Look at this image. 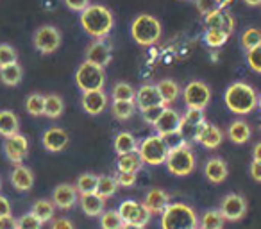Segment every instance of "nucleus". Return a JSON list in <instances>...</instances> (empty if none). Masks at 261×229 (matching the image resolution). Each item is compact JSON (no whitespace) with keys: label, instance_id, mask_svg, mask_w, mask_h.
<instances>
[{"label":"nucleus","instance_id":"obj_1","mask_svg":"<svg viewBox=\"0 0 261 229\" xmlns=\"http://www.w3.org/2000/svg\"><path fill=\"white\" fill-rule=\"evenodd\" d=\"M113 23H115V18L106 6L90 4L81 13V26H83L84 33L97 40H102L111 33Z\"/></svg>","mask_w":261,"mask_h":229},{"label":"nucleus","instance_id":"obj_2","mask_svg":"<svg viewBox=\"0 0 261 229\" xmlns=\"http://www.w3.org/2000/svg\"><path fill=\"white\" fill-rule=\"evenodd\" d=\"M225 106L234 115H249L257 108V93L247 83H232L224 93Z\"/></svg>","mask_w":261,"mask_h":229},{"label":"nucleus","instance_id":"obj_3","mask_svg":"<svg viewBox=\"0 0 261 229\" xmlns=\"http://www.w3.org/2000/svg\"><path fill=\"white\" fill-rule=\"evenodd\" d=\"M199 218L197 213L182 202H170L161 213V229H197Z\"/></svg>","mask_w":261,"mask_h":229},{"label":"nucleus","instance_id":"obj_4","mask_svg":"<svg viewBox=\"0 0 261 229\" xmlns=\"http://www.w3.org/2000/svg\"><path fill=\"white\" fill-rule=\"evenodd\" d=\"M165 165H167L170 174L179 175V177H185V175L192 174L193 168H195V156H193L192 147L186 142L179 143L175 147H170Z\"/></svg>","mask_w":261,"mask_h":229},{"label":"nucleus","instance_id":"obj_5","mask_svg":"<svg viewBox=\"0 0 261 229\" xmlns=\"http://www.w3.org/2000/svg\"><path fill=\"white\" fill-rule=\"evenodd\" d=\"M130 36L142 47L154 45L161 38V23L150 15H138L130 26Z\"/></svg>","mask_w":261,"mask_h":229},{"label":"nucleus","instance_id":"obj_6","mask_svg":"<svg viewBox=\"0 0 261 229\" xmlns=\"http://www.w3.org/2000/svg\"><path fill=\"white\" fill-rule=\"evenodd\" d=\"M168 150H170V145H168L167 138L160 135H152L142 140V143L138 145V156L142 158V163L158 167V165H163L167 161Z\"/></svg>","mask_w":261,"mask_h":229},{"label":"nucleus","instance_id":"obj_7","mask_svg":"<svg viewBox=\"0 0 261 229\" xmlns=\"http://www.w3.org/2000/svg\"><path fill=\"white\" fill-rule=\"evenodd\" d=\"M75 83L83 93L102 90L106 83V72L100 66H95L91 63L84 61L75 72Z\"/></svg>","mask_w":261,"mask_h":229},{"label":"nucleus","instance_id":"obj_8","mask_svg":"<svg viewBox=\"0 0 261 229\" xmlns=\"http://www.w3.org/2000/svg\"><path fill=\"white\" fill-rule=\"evenodd\" d=\"M33 43L41 54H52L61 45V33L54 26H41L33 36Z\"/></svg>","mask_w":261,"mask_h":229},{"label":"nucleus","instance_id":"obj_9","mask_svg":"<svg viewBox=\"0 0 261 229\" xmlns=\"http://www.w3.org/2000/svg\"><path fill=\"white\" fill-rule=\"evenodd\" d=\"M118 215L123 224H135L140 227H145L150 220V213L143 206V202H136V200H123L118 208Z\"/></svg>","mask_w":261,"mask_h":229},{"label":"nucleus","instance_id":"obj_10","mask_svg":"<svg viewBox=\"0 0 261 229\" xmlns=\"http://www.w3.org/2000/svg\"><path fill=\"white\" fill-rule=\"evenodd\" d=\"M185 102L188 109H204L211 100V90L202 81H192L185 88Z\"/></svg>","mask_w":261,"mask_h":229},{"label":"nucleus","instance_id":"obj_11","mask_svg":"<svg viewBox=\"0 0 261 229\" xmlns=\"http://www.w3.org/2000/svg\"><path fill=\"white\" fill-rule=\"evenodd\" d=\"M224 217V220H240V218L245 215L247 211V200L243 195L238 193H227V195L222 199L220 210H218Z\"/></svg>","mask_w":261,"mask_h":229},{"label":"nucleus","instance_id":"obj_12","mask_svg":"<svg viewBox=\"0 0 261 229\" xmlns=\"http://www.w3.org/2000/svg\"><path fill=\"white\" fill-rule=\"evenodd\" d=\"M181 120H182V117L175 111V109L165 108L163 113H161V117L158 118V122L154 124L156 135L163 136V138H168V136H172V135H179Z\"/></svg>","mask_w":261,"mask_h":229},{"label":"nucleus","instance_id":"obj_13","mask_svg":"<svg viewBox=\"0 0 261 229\" xmlns=\"http://www.w3.org/2000/svg\"><path fill=\"white\" fill-rule=\"evenodd\" d=\"M4 154L11 163L22 165L25 156L29 154V140L23 135H15L11 138H6L4 142Z\"/></svg>","mask_w":261,"mask_h":229},{"label":"nucleus","instance_id":"obj_14","mask_svg":"<svg viewBox=\"0 0 261 229\" xmlns=\"http://www.w3.org/2000/svg\"><path fill=\"white\" fill-rule=\"evenodd\" d=\"M193 140L199 142L200 145H204L206 149H217L222 143V140H224V133L217 125L210 124V122H204V124H200L195 129V138Z\"/></svg>","mask_w":261,"mask_h":229},{"label":"nucleus","instance_id":"obj_15","mask_svg":"<svg viewBox=\"0 0 261 229\" xmlns=\"http://www.w3.org/2000/svg\"><path fill=\"white\" fill-rule=\"evenodd\" d=\"M77 200H79V195H77L75 186L68 185V183L56 186L54 192H52V204L59 210H72L77 204Z\"/></svg>","mask_w":261,"mask_h":229},{"label":"nucleus","instance_id":"obj_16","mask_svg":"<svg viewBox=\"0 0 261 229\" xmlns=\"http://www.w3.org/2000/svg\"><path fill=\"white\" fill-rule=\"evenodd\" d=\"M86 61L95 66L104 68V66H108L109 61H111V47H109L104 40L93 41V43L86 48Z\"/></svg>","mask_w":261,"mask_h":229},{"label":"nucleus","instance_id":"obj_17","mask_svg":"<svg viewBox=\"0 0 261 229\" xmlns=\"http://www.w3.org/2000/svg\"><path fill=\"white\" fill-rule=\"evenodd\" d=\"M68 133L61 128H50L43 133L41 136V143L48 152H61L66 145H68Z\"/></svg>","mask_w":261,"mask_h":229},{"label":"nucleus","instance_id":"obj_18","mask_svg":"<svg viewBox=\"0 0 261 229\" xmlns=\"http://www.w3.org/2000/svg\"><path fill=\"white\" fill-rule=\"evenodd\" d=\"M168 204H170V195L160 188L149 190V193L145 195V200H143V206L147 208V211L150 215H161L168 208Z\"/></svg>","mask_w":261,"mask_h":229},{"label":"nucleus","instance_id":"obj_19","mask_svg":"<svg viewBox=\"0 0 261 229\" xmlns=\"http://www.w3.org/2000/svg\"><path fill=\"white\" fill-rule=\"evenodd\" d=\"M81 102H83V109L88 115H100L108 106V95L104 93V90L86 91V93H83Z\"/></svg>","mask_w":261,"mask_h":229},{"label":"nucleus","instance_id":"obj_20","mask_svg":"<svg viewBox=\"0 0 261 229\" xmlns=\"http://www.w3.org/2000/svg\"><path fill=\"white\" fill-rule=\"evenodd\" d=\"M135 104L138 106L142 111L147 108H154V106H165L163 100H161L160 91H158V88L152 86V84H143V86L136 91Z\"/></svg>","mask_w":261,"mask_h":229},{"label":"nucleus","instance_id":"obj_21","mask_svg":"<svg viewBox=\"0 0 261 229\" xmlns=\"http://www.w3.org/2000/svg\"><path fill=\"white\" fill-rule=\"evenodd\" d=\"M9 181L18 192H29L34 185V174L31 168L23 167V165H16L9 175Z\"/></svg>","mask_w":261,"mask_h":229},{"label":"nucleus","instance_id":"obj_22","mask_svg":"<svg viewBox=\"0 0 261 229\" xmlns=\"http://www.w3.org/2000/svg\"><path fill=\"white\" fill-rule=\"evenodd\" d=\"M229 170H227V163L220 158H211L210 161L204 167V175H206L207 181L215 183V185H220L225 181Z\"/></svg>","mask_w":261,"mask_h":229},{"label":"nucleus","instance_id":"obj_23","mask_svg":"<svg viewBox=\"0 0 261 229\" xmlns=\"http://www.w3.org/2000/svg\"><path fill=\"white\" fill-rule=\"evenodd\" d=\"M79 204L81 210L84 211V215H88V217H100L104 213L106 200L100 195H97V193H86V195L79 197Z\"/></svg>","mask_w":261,"mask_h":229},{"label":"nucleus","instance_id":"obj_24","mask_svg":"<svg viewBox=\"0 0 261 229\" xmlns=\"http://www.w3.org/2000/svg\"><path fill=\"white\" fill-rule=\"evenodd\" d=\"M20 133V120L16 113L11 109H2L0 111V136L11 138Z\"/></svg>","mask_w":261,"mask_h":229},{"label":"nucleus","instance_id":"obj_25","mask_svg":"<svg viewBox=\"0 0 261 229\" xmlns=\"http://www.w3.org/2000/svg\"><path fill=\"white\" fill-rule=\"evenodd\" d=\"M227 136L229 140H231L232 143H238V145H242V143H247L250 138V128L247 122L243 120H234L229 124V129H227Z\"/></svg>","mask_w":261,"mask_h":229},{"label":"nucleus","instance_id":"obj_26","mask_svg":"<svg viewBox=\"0 0 261 229\" xmlns=\"http://www.w3.org/2000/svg\"><path fill=\"white\" fill-rule=\"evenodd\" d=\"M115 150L118 156L123 154H130V152H138V142L130 133H118L115 136Z\"/></svg>","mask_w":261,"mask_h":229},{"label":"nucleus","instance_id":"obj_27","mask_svg":"<svg viewBox=\"0 0 261 229\" xmlns=\"http://www.w3.org/2000/svg\"><path fill=\"white\" fill-rule=\"evenodd\" d=\"M156 88H158V91H160L163 104H172L174 100H177L179 93H181V88H179V84L175 83V81H172V79L160 81V83L156 84Z\"/></svg>","mask_w":261,"mask_h":229},{"label":"nucleus","instance_id":"obj_28","mask_svg":"<svg viewBox=\"0 0 261 229\" xmlns=\"http://www.w3.org/2000/svg\"><path fill=\"white\" fill-rule=\"evenodd\" d=\"M54 211H56V206L52 204V200H48V199L36 200V202L33 204V208H31V213H33L41 224L50 222L52 218H54Z\"/></svg>","mask_w":261,"mask_h":229},{"label":"nucleus","instance_id":"obj_29","mask_svg":"<svg viewBox=\"0 0 261 229\" xmlns=\"http://www.w3.org/2000/svg\"><path fill=\"white\" fill-rule=\"evenodd\" d=\"M22 77H23V70L18 63L0 68V81H2L6 86H18V84L22 83Z\"/></svg>","mask_w":261,"mask_h":229},{"label":"nucleus","instance_id":"obj_30","mask_svg":"<svg viewBox=\"0 0 261 229\" xmlns=\"http://www.w3.org/2000/svg\"><path fill=\"white\" fill-rule=\"evenodd\" d=\"M65 111V102L59 95L50 93V95H45V117L48 118H59Z\"/></svg>","mask_w":261,"mask_h":229},{"label":"nucleus","instance_id":"obj_31","mask_svg":"<svg viewBox=\"0 0 261 229\" xmlns=\"http://www.w3.org/2000/svg\"><path fill=\"white\" fill-rule=\"evenodd\" d=\"M116 190H118V183H116L115 177H111V175H98L97 190H95L97 195H100L102 199L106 200L115 195Z\"/></svg>","mask_w":261,"mask_h":229},{"label":"nucleus","instance_id":"obj_32","mask_svg":"<svg viewBox=\"0 0 261 229\" xmlns=\"http://www.w3.org/2000/svg\"><path fill=\"white\" fill-rule=\"evenodd\" d=\"M97 183H98V175L91 174H83L77 177V183H75V190L79 195H86V193H95L97 190Z\"/></svg>","mask_w":261,"mask_h":229},{"label":"nucleus","instance_id":"obj_33","mask_svg":"<svg viewBox=\"0 0 261 229\" xmlns=\"http://www.w3.org/2000/svg\"><path fill=\"white\" fill-rule=\"evenodd\" d=\"M142 158L138 156V152H130V154H123L118 158V170L120 172H136L142 168Z\"/></svg>","mask_w":261,"mask_h":229},{"label":"nucleus","instance_id":"obj_34","mask_svg":"<svg viewBox=\"0 0 261 229\" xmlns=\"http://www.w3.org/2000/svg\"><path fill=\"white\" fill-rule=\"evenodd\" d=\"M200 229H222L224 227V217L218 210H210L200 217L199 220Z\"/></svg>","mask_w":261,"mask_h":229},{"label":"nucleus","instance_id":"obj_35","mask_svg":"<svg viewBox=\"0 0 261 229\" xmlns=\"http://www.w3.org/2000/svg\"><path fill=\"white\" fill-rule=\"evenodd\" d=\"M111 97L115 102H135V97H136V91L135 88L130 86L127 83H118L113 86V91H111Z\"/></svg>","mask_w":261,"mask_h":229},{"label":"nucleus","instance_id":"obj_36","mask_svg":"<svg viewBox=\"0 0 261 229\" xmlns=\"http://www.w3.org/2000/svg\"><path fill=\"white\" fill-rule=\"evenodd\" d=\"M25 109L33 117H41L45 113V95L41 93H31L25 98Z\"/></svg>","mask_w":261,"mask_h":229},{"label":"nucleus","instance_id":"obj_37","mask_svg":"<svg viewBox=\"0 0 261 229\" xmlns=\"http://www.w3.org/2000/svg\"><path fill=\"white\" fill-rule=\"evenodd\" d=\"M135 109H136L135 102H113L111 106V113L118 120H129L135 115Z\"/></svg>","mask_w":261,"mask_h":229},{"label":"nucleus","instance_id":"obj_38","mask_svg":"<svg viewBox=\"0 0 261 229\" xmlns=\"http://www.w3.org/2000/svg\"><path fill=\"white\" fill-rule=\"evenodd\" d=\"M240 41H242V47L245 48L247 52L252 50L254 47L261 45V31L259 29H245L242 33Z\"/></svg>","mask_w":261,"mask_h":229},{"label":"nucleus","instance_id":"obj_39","mask_svg":"<svg viewBox=\"0 0 261 229\" xmlns=\"http://www.w3.org/2000/svg\"><path fill=\"white\" fill-rule=\"evenodd\" d=\"M123 220L120 218L118 211H104L100 215V227L102 229H122Z\"/></svg>","mask_w":261,"mask_h":229},{"label":"nucleus","instance_id":"obj_40","mask_svg":"<svg viewBox=\"0 0 261 229\" xmlns=\"http://www.w3.org/2000/svg\"><path fill=\"white\" fill-rule=\"evenodd\" d=\"M18 63V54L9 43H0V68Z\"/></svg>","mask_w":261,"mask_h":229},{"label":"nucleus","instance_id":"obj_41","mask_svg":"<svg viewBox=\"0 0 261 229\" xmlns=\"http://www.w3.org/2000/svg\"><path fill=\"white\" fill-rule=\"evenodd\" d=\"M229 34L224 33V31L220 29H211V31H206V36H204V40H206V43L210 45V47L217 48V47H222V45L227 41Z\"/></svg>","mask_w":261,"mask_h":229},{"label":"nucleus","instance_id":"obj_42","mask_svg":"<svg viewBox=\"0 0 261 229\" xmlns=\"http://www.w3.org/2000/svg\"><path fill=\"white\" fill-rule=\"evenodd\" d=\"M247 63H249V66L254 72L261 73V45H257L252 50L247 52Z\"/></svg>","mask_w":261,"mask_h":229},{"label":"nucleus","instance_id":"obj_43","mask_svg":"<svg viewBox=\"0 0 261 229\" xmlns=\"http://www.w3.org/2000/svg\"><path fill=\"white\" fill-rule=\"evenodd\" d=\"M41 225L43 224L31 211L18 218V229H41Z\"/></svg>","mask_w":261,"mask_h":229},{"label":"nucleus","instance_id":"obj_44","mask_svg":"<svg viewBox=\"0 0 261 229\" xmlns=\"http://www.w3.org/2000/svg\"><path fill=\"white\" fill-rule=\"evenodd\" d=\"M222 13H224V9H215V11H211L210 15H206L204 23H206L207 31H211V29L222 31Z\"/></svg>","mask_w":261,"mask_h":229},{"label":"nucleus","instance_id":"obj_45","mask_svg":"<svg viewBox=\"0 0 261 229\" xmlns=\"http://www.w3.org/2000/svg\"><path fill=\"white\" fill-rule=\"evenodd\" d=\"M167 108V106H154V108H147L142 111L143 115V120L147 122V124H156L158 118L161 117V113H163V109Z\"/></svg>","mask_w":261,"mask_h":229},{"label":"nucleus","instance_id":"obj_46","mask_svg":"<svg viewBox=\"0 0 261 229\" xmlns=\"http://www.w3.org/2000/svg\"><path fill=\"white\" fill-rule=\"evenodd\" d=\"M115 179L118 183V186L129 188V186H133L136 183V174H133V172H118V175Z\"/></svg>","mask_w":261,"mask_h":229},{"label":"nucleus","instance_id":"obj_47","mask_svg":"<svg viewBox=\"0 0 261 229\" xmlns=\"http://www.w3.org/2000/svg\"><path fill=\"white\" fill-rule=\"evenodd\" d=\"M197 9H199L202 15H210L211 11L218 9V2L217 0H195Z\"/></svg>","mask_w":261,"mask_h":229},{"label":"nucleus","instance_id":"obj_48","mask_svg":"<svg viewBox=\"0 0 261 229\" xmlns=\"http://www.w3.org/2000/svg\"><path fill=\"white\" fill-rule=\"evenodd\" d=\"M234 27H236L234 16L224 9V13H222V31H224V33H227V34H231L232 31H234Z\"/></svg>","mask_w":261,"mask_h":229},{"label":"nucleus","instance_id":"obj_49","mask_svg":"<svg viewBox=\"0 0 261 229\" xmlns=\"http://www.w3.org/2000/svg\"><path fill=\"white\" fill-rule=\"evenodd\" d=\"M65 4H66V8L72 9V11L83 13L84 9L90 6V0H65Z\"/></svg>","mask_w":261,"mask_h":229},{"label":"nucleus","instance_id":"obj_50","mask_svg":"<svg viewBox=\"0 0 261 229\" xmlns=\"http://www.w3.org/2000/svg\"><path fill=\"white\" fill-rule=\"evenodd\" d=\"M0 229H18V218H15L13 215L0 218Z\"/></svg>","mask_w":261,"mask_h":229},{"label":"nucleus","instance_id":"obj_51","mask_svg":"<svg viewBox=\"0 0 261 229\" xmlns=\"http://www.w3.org/2000/svg\"><path fill=\"white\" fill-rule=\"evenodd\" d=\"M11 215V202H9L8 197L0 195V218Z\"/></svg>","mask_w":261,"mask_h":229},{"label":"nucleus","instance_id":"obj_52","mask_svg":"<svg viewBox=\"0 0 261 229\" xmlns=\"http://www.w3.org/2000/svg\"><path fill=\"white\" fill-rule=\"evenodd\" d=\"M50 229H75V227H73L72 220H68V218H56V220L52 222Z\"/></svg>","mask_w":261,"mask_h":229},{"label":"nucleus","instance_id":"obj_53","mask_svg":"<svg viewBox=\"0 0 261 229\" xmlns=\"http://www.w3.org/2000/svg\"><path fill=\"white\" fill-rule=\"evenodd\" d=\"M250 175H252L254 181L261 183V161L252 160V163H250Z\"/></svg>","mask_w":261,"mask_h":229},{"label":"nucleus","instance_id":"obj_54","mask_svg":"<svg viewBox=\"0 0 261 229\" xmlns=\"http://www.w3.org/2000/svg\"><path fill=\"white\" fill-rule=\"evenodd\" d=\"M252 158H254L256 161H261V142L254 145V149H252Z\"/></svg>","mask_w":261,"mask_h":229},{"label":"nucleus","instance_id":"obj_55","mask_svg":"<svg viewBox=\"0 0 261 229\" xmlns=\"http://www.w3.org/2000/svg\"><path fill=\"white\" fill-rule=\"evenodd\" d=\"M232 0H218V9H225L227 6H231Z\"/></svg>","mask_w":261,"mask_h":229},{"label":"nucleus","instance_id":"obj_56","mask_svg":"<svg viewBox=\"0 0 261 229\" xmlns=\"http://www.w3.org/2000/svg\"><path fill=\"white\" fill-rule=\"evenodd\" d=\"M247 6H252V8H256V6H261V0H243Z\"/></svg>","mask_w":261,"mask_h":229},{"label":"nucleus","instance_id":"obj_57","mask_svg":"<svg viewBox=\"0 0 261 229\" xmlns=\"http://www.w3.org/2000/svg\"><path fill=\"white\" fill-rule=\"evenodd\" d=\"M122 229H145V227H140V225H135V224H123Z\"/></svg>","mask_w":261,"mask_h":229},{"label":"nucleus","instance_id":"obj_58","mask_svg":"<svg viewBox=\"0 0 261 229\" xmlns=\"http://www.w3.org/2000/svg\"><path fill=\"white\" fill-rule=\"evenodd\" d=\"M257 108L261 109V95H257Z\"/></svg>","mask_w":261,"mask_h":229},{"label":"nucleus","instance_id":"obj_59","mask_svg":"<svg viewBox=\"0 0 261 229\" xmlns=\"http://www.w3.org/2000/svg\"><path fill=\"white\" fill-rule=\"evenodd\" d=\"M0 188H2V179H0Z\"/></svg>","mask_w":261,"mask_h":229},{"label":"nucleus","instance_id":"obj_60","mask_svg":"<svg viewBox=\"0 0 261 229\" xmlns=\"http://www.w3.org/2000/svg\"><path fill=\"white\" fill-rule=\"evenodd\" d=\"M197 229H200V227H197Z\"/></svg>","mask_w":261,"mask_h":229},{"label":"nucleus","instance_id":"obj_61","mask_svg":"<svg viewBox=\"0 0 261 229\" xmlns=\"http://www.w3.org/2000/svg\"><path fill=\"white\" fill-rule=\"evenodd\" d=\"M217 2H218V0H217Z\"/></svg>","mask_w":261,"mask_h":229}]
</instances>
